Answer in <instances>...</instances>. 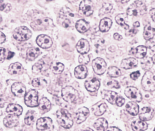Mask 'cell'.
<instances>
[{
  "instance_id": "cell-1",
  "label": "cell",
  "mask_w": 155,
  "mask_h": 131,
  "mask_svg": "<svg viewBox=\"0 0 155 131\" xmlns=\"http://www.w3.org/2000/svg\"><path fill=\"white\" fill-rule=\"evenodd\" d=\"M57 120L60 126L65 128H70L73 124L71 115L65 109L59 110L57 113Z\"/></svg>"
},
{
  "instance_id": "cell-2",
  "label": "cell",
  "mask_w": 155,
  "mask_h": 131,
  "mask_svg": "<svg viewBox=\"0 0 155 131\" xmlns=\"http://www.w3.org/2000/svg\"><path fill=\"white\" fill-rule=\"evenodd\" d=\"M147 11L146 5L140 1H136L130 5L127 10V14L130 16L143 15Z\"/></svg>"
},
{
  "instance_id": "cell-3",
  "label": "cell",
  "mask_w": 155,
  "mask_h": 131,
  "mask_svg": "<svg viewBox=\"0 0 155 131\" xmlns=\"http://www.w3.org/2000/svg\"><path fill=\"white\" fill-rule=\"evenodd\" d=\"M32 32L26 27L21 26L15 29L13 37L18 41H26L31 37Z\"/></svg>"
},
{
  "instance_id": "cell-4",
  "label": "cell",
  "mask_w": 155,
  "mask_h": 131,
  "mask_svg": "<svg viewBox=\"0 0 155 131\" xmlns=\"http://www.w3.org/2000/svg\"><path fill=\"white\" fill-rule=\"evenodd\" d=\"M142 86L145 91L155 90V76L152 72L147 71L145 73L142 79Z\"/></svg>"
},
{
  "instance_id": "cell-5",
  "label": "cell",
  "mask_w": 155,
  "mask_h": 131,
  "mask_svg": "<svg viewBox=\"0 0 155 131\" xmlns=\"http://www.w3.org/2000/svg\"><path fill=\"white\" fill-rule=\"evenodd\" d=\"M62 97L65 101L68 102H73L78 99V92L71 86H67L61 91Z\"/></svg>"
},
{
  "instance_id": "cell-6",
  "label": "cell",
  "mask_w": 155,
  "mask_h": 131,
  "mask_svg": "<svg viewBox=\"0 0 155 131\" xmlns=\"http://www.w3.org/2000/svg\"><path fill=\"white\" fill-rule=\"evenodd\" d=\"M53 24V21L48 18H38L30 24V26L35 31L44 30Z\"/></svg>"
},
{
  "instance_id": "cell-7",
  "label": "cell",
  "mask_w": 155,
  "mask_h": 131,
  "mask_svg": "<svg viewBox=\"0 0 155 131\" xmlns=\"http://www.w3.org/2000/svg\"><path fill=\"white\" fill-rule=\"evenodd\" d=\"M124 94L127 98L134 102H141L142 100V96L140 91L135 87H129L126 88Z\"/></svg>"
},
{
  "instance_id": "cell-8",
  "label": "cell",
  "mask_w": 155,
  "mask_h": 131,
  "mask_svg": "<svg viewBox=\"0 0 155 131\" xmlns=\"http://www.w3.org/2000/svg\"><path fill=\"white\" fill-rule=\"evenodd\" d=\"M92 66L94 72L97 75H103L106 71L107 64L104 60L101 58H97L94 59Z\"/></svg>"
},
{
  "instance_id": "cell-9",
  "label": "cell",
  "mask_w": 155,
  "mask_h": 131,
  "mask_svg": "<svg viewBox=\"0 0 155 131\" xmlns=\"http://www.w3.org/2000/svg\"><path fill=\"white\" fill-rule=\"evenodd\" d=\"M38 93L35 90L29 91L25 96V103L28 107H36L38 105Z\"/></svg>"
},
{
  "instance_id": "cell-10",
  "label": "cell",
  "mask_w": 155,
  "mask_h": 131,
  "mask_svg": "<svg viewBox=\"0 0 155 131\" xmlns=\"http://www.w3.org/2000/svg\"><path fill=\"white\" fill-rule=\"evenodd\" d=\"M80 10L86 16H90L94 12L93 4L91 1H82L79 6Z\"/></svg>"
},
{
  "instance_id": "cell-11",
  "label": "cell",
  "mask_w": 155,
  "mask_h": 131,
  "mask_svg": "<svg viewBox=\"0 0 155 131\" xmlns=\"http://www.w3.org/2000/svg\"><path fill=\"white\" fill-rule=\"evenodd\" d=\"M36 43L39 46L44 49H48L53 44L52 40L51 37L45 34H41L38 37Z\"/></svg>"
},
{
  "instance_id": "cell-12",
  "label": "cell",
  "mask_w": 155,
  "mask_h": 131,
  "mask_svg": "<svg viewBox=\"0 0 155 131\" xmlns=\"http://www.w3.org/2000/svg\"><path fill=\"white\" fill-rule=\"evenodd\" d=\"M52 125V120L48 117H44L39 119L36 123V127L38 130L41 131L48 130Z\"/></svg>"
},
{
  "instance_id": "cell-13",
  "label": "cell",
  "mask_w": 155,
  "mask_h": 131,
  "mask_svg": "<svg viewBox=\"0 0 155 131\" xmlns=\"http://www.w3.org/2000/svg\"><path fill=\"white\" fill-rule=\"evenodd\" d=\"M90 111L86 107H83L79 109L76 112V122L78 124H80L84 122L90 115Z\"/></svg>"
},
{
  "instance_id": "cell-14",
  "label": "cell",
  "mask_w": 155,
  "mask_h": 131,
  "mask_svg": "<svg viewBox=\"0 0 155 131\" xmlns=\"http://www.w3.org/2000/svg\"><path fill=\"white\" fill-rule=\"evenodd\" d=\"M12 93L18 97H22L26 94V88L22 83L16 82L12 85L11 88Z\"/></svg>"
},
{
  "instance_id": "cell-15",
  "label": "cell",
  "mask_w": 155,
  "mask_h": 131,
  "mask_svg": "<svg viewBox=\"0 0 155 131\" xmlns=\"http://www.w3.org/2000/svg\"><path fill=\"white\" fill-rule=\"evenodd\" d=\"M100 86V81L96 78L89 79L85 83V87L87 90L91 92H95L98 90Z\"/></svg>"
},
{
  "instance_id": "cell-16",
  "label": "cell",
  "mask_w": 155,
  "mask_h": 131,
  "mask_svg": "<svg viewBox=\"0 0 155 131\" xmlns=\"http://www.w3.org/2000/svg\"><path fill=\"white\" fill-rule=\"evenodd\" d=\"M154 115V110L149 107H144L142 108L139 114L140 120L146 121L152 119Z\"/></svg>"
},
{
  "instance_id": "cell-17",
  "label": "cell",
  "mask_w": 155,
  "mask_h": 131,
  "mask_svg": "<svg viewBox=\"0 0 155 131\" xmlns=\"http://www.w3.org/2000/svg\"><path fill=\"white\" fill-rule=\"evenodd\" d=\"M77 50L81 55L86 54L90 50V46L88 40L82 39L80 40L76 46Z\"/></svg>"
},
{
  "instance_id": "cell-18",
  "label": "cell",
  "mask_w": 155,
  "mask_h": 131,
  "mask_svg": "<svg viewBox=\"0 0 155 131\" xmlns=\"http://www.w3.org/2000/svg\"><path fill=\"white\" fill-rule=\"evenodd\" d=\"M3 123L7 127L10 128L15 127L19 123V117L14 114H9L4 118Z\"/></svg>"
},
{
  "instance_id": "cell-19",
  "label": "cell",
  "mask_w": 155,
  "mask_h": 131,
  "mask_svg": "<svg viewBox=\"0 0 155 131\" xmlns=\"http://www.w3.org/2000/svg\"><path fill=\"white\" fill-rule=\"evenodd\" d=\"M138 62L134 58H129L123 59L121 64V67L124 69H130L137 67Z\"/></svg>"
},
{
  "instance_id": "cell-20",
  "label": "cell",
  "mask_w": 155,
  "mask_h": 131,
  "mask_svg": "<svg viewBox=\"0 0 155 131\" xmlns=\"http://www.w3.org/2000/svg\"><path fill=\"white\" fill-rule=\"evenodd\" d=\"M103 98L107 100L111 104H116V101L117 97V94L113 91L104 90L102 92Z\"/></svg>"
},
{
  "instance_id": "cell-21",
  "label": "cell",
  "mask_w": 155,
  "mask_h": 131,
  "mask_svg": "<svg viewBox=\"0 0 155 131\" xmlns=\"http://www.w3.org/2000/svg\"><path fill=\"white\" fill-rule=\"evenodd\" d=\"M131 127L134 131H144L148 128V124L145 121L137 120L132 122Z\"/></svg>"
},
{
  "instance_id": "cell-22",
  "label": "cell",
  "mask_w": 155,
  "mask_h": 131,
  "mask_svg": "<svg viewBox=\"0 0 155 131\" xmlns=\"http://www.w3.org/2000/svg\"><path fill=\"white\" fill-rule=\"evenodd\" d=\"M88 70L85 66L80 65L75 69V74L76 78L79 79H84L86 77Z\"/></svg>"
},
{
  "instance_id": "cell-23",
  "label": "cell",
  "mask_w": 155,
  "mask_h": 131,
  "mask_svg": "<svg viewBox=\"0 0 155 131\" xmlns=\"http://www.w3.org/2000/svg\"><path fill=\"white\" fill-rule=\"evenodd\" d=\"M8 71L10 75H20L23 73V67L19 62L14 63L10 65Z\"/></svg>"
},
{
  "instance_id": "cell-24",
  "label": "cell",
  "mask_w": 155,
  "mask_h": 131,
  "mask_svg": "<svg viewBox=\"0 0 155 131\" xmlns=\"http://www.w3.org/2000/svg\"><path fill=\"white\" fill-rule=\"evenodd\" d=\"M76 27L78 31L81 33H84L89 30L91 26L89 22L84 19H81L77 21Z\"/></svg>"
},
{
  "instance_id": "cell-25",
  "label": "cell",
  "mask_w": 155,
  "mask_h": 131,
  "mask_svg": "<svg viewBox=\"0 0 155 131\" xmlns=\"http://www.w3.org/2000/svg\"><path fill=\"white\" fill-rule=\"evenodd\" d=\"M94 126L98 131H105L108 129V122L104 118H99L95 121Z\"/></svg>"
},
{
  "instance_id": "cell-26",
  "label": "cell",
  "mask_w": 155,
  "mask_h": 131,
  "mask_svg": "<svg viewBox=\"0 0 155 131\" xmlns=\"http://www.w3.org/2000/svg\"><path fill=\"white\" fill-rule=\"evenodd\" d=\"M7 111L11 114L19 116L22 113L23 109L20 105L15 104H11L8 105L7 108Z\"/></svg>"
},
{
  "instance_id": "cell-27",
  "label": "cell",
  "mask_w": 155,
  "mask_h": 131,
  "mask_svg": "<svg viewBox=\"0 0 155 131\" xmlns=\"http://www.w3.org/2000/svg\"><path fill=\"white\" fill-rule=\"evenodd\" d=\"M147 51V47L146 46H139L135 49V50H131V53L136 57L142 59L144 58L146 56Z\"/></svg>"
},
{
  "instance_id": "cell-28",
  "label": "cell",
  "mask_w": 155,
  "mask_h": 131,
  "mask_svg": "<svg viewBox=\"0 0 155 131\" xmlns=\"http://www.w3.org/2000/svg\"><path fill=\"white\" fill-rule=\"evenodd\" d=\"M112 21L111 20L108 18H104L100 21L99 29L102 32H108L112 26Z\"/></svg>"
},
{
  "instance_id": "cell-29",
  "label": "cell",
  "mask_w": 155,
  "mask_h": 131,
  "mask_svg": "<svg viewBox=\"0 0 155 131\" xmlns=\"http://www.w3.org/2000/svg\"><path fill=\"white\" fill-rule=\"evenodd\" d=\"M126 110L131 115L135 116L139 112V106L136 102H130L126 105Z\"/></svg>"
},
{
  "instance_id": "cell-30",
  "label": "cell",
  "mask_w": 155,
  "mask_h": 131,
  "mask_svg": "<svg viewBox=\"0 0 155 131\" xmlns=\"http://www.w3.org/2000/svg\"><path fill=\"white\" fill-rule=\"evenodd\" d=\"M39 49L36 47L29 48L27 52V57L29 61H32L38 57L40 55Z\"/></svg>"
},
{
  "instance_id": "cell-31",
  "label": "cell",
  "mask_w": 155,
  "mask_h": 131,
  "mask_svg": "<svg viewBox=\"0 0 155 131\" xmlns=\"http://www.w3.org/2000/svg\"><path fill=\"white\" fill-rule=\"evenodd\" d=\"M155 34V28H152L150 24H148L145 27L143 31V36L146 40H149L154 37Z\"/></svg>"
},
{
  "instance_id": "cell-32",
  "label": "cell",
  "mask_w": 155,
  "mask_h": 131,
  "mask_svg": "<svg viewBox=\"0 0 155 131\" xmlns=\"http://www.w3.org/2000/svg\"><path fill=\"white\" fill-rule=\"evenodd\" d=\"M141 63L142 69L144 70H149L152 68L154 63L151 58L147 56L143 58Z\"/></svg>"
},
{
  "instance_id": "cell-33",
  "label": "cell",
  "mask_w": 155,
  "mask_h": 131,
  "mask_svg": "<svg viewBox=\"0 0 155 131\" xmlns=\"http://www.w3.org/2000/svg\"><path fill=\"white\" fill-rule=\"evenodd\" d=\"M39 107L41 111L47 112L51 107V102L46 98H43L40 101Z\"/></svg>"
},
{
  "instance_id": "cell-34",
  "label": "cell",
  "mask_w": 155,
  "mask_h": 131,
  "mask_svg": "<svg viewBox=\"0 0 155 131\" xmlns=\"http://www.w3.org/2000/svg\"><path fill=\"white\" fill-rule=\"evenodd\" d=\"M36 119V113L33 110H29L25 117V122L28 125H32Z\"/></svg>"
},
{
  "instance_id": "cell-35",
  "label": "cell",
  "mask_w": 155,
  "mask_h": 131,
  "mask_svg": "<svg viewBox=\"0 0 155 131\" xmlns=\"http://www.w3.org/2000/svg\"><path fill=\"white\" fill-rule=\"evenodd\" d=\"M126 15L124 14H118L116 16L115 20L118 24L121 26L126 30H127L129 29V26L127 25L125 22V19L126 18Z\"/></svg>"
},
{
  "instance_id": "cell-36",
  "label": "cell",
  "mask_w": 155,
  "mask_h": 131,
  "mask_svg": "<svg viewBox=\"0 0 155 131\" xmlns=\"http://www.w3.org/2000/svg\"><path fill=\"white\" fill-rule=\"evenodd\" d=\"M113 8V6L112 4L109 3H105L103 4V7L99 11V15L100 16L106 14L110 13Z\"/></svg>"
},
{
  "instance_id": "cell-37",
  "label": "cell",
  "mask_w": 155,
  "mask_h": 131,
  "mask_svg": "<svg viewBox=\"0 0 155 131\" xmlns=\"http://www.w3.org/2000/svg\"><path fill=\"white\" fill-rule=\"evenodd\" d=\"M108 74L110 76L116 78L121 75V71L118 68L116 67H110L108 69Z\"/></svg>"
},
{
  "instance_id": "cell-38",
  "label": "cell",
  "mask_w": 155,
  "mask_h": 131,
  "mask_svg": "<svg viewBox=\"0 0 155 131\" xmlns=\"http://www.w3.org/2000/svg\"><path fill=\"white\" fill-rule=\"evenodd\" d=\"M107 106L105 103H103L99 105L95 110L94 114L96 116H101L103 115L107 109Z\"/></svg>"
},
{
  "instance_id": "cell-39",
  "label": "cell",
  "mask_w": 155,
  "mask_h": 131,
  "mask_svg": "<svg viewBox=\"0 0 155 131\" xmlns=\"http://www.w3.org/2000/svg\"><path fill=\"white\" fill-rule=\"evenodd\" d=\"M11 5L9 3L5 2L4 1H0V11L8 12L11 10Z\"/></svg>"
},
{
  "instance_id": "cell-40",
  "label": "cell",
  "mask_w": 155,
  "mask_h": 131,
  "mask_svg": "<svg viewBox=\"0 0 155 131\" xmlns=\"http://www.w3.org/2000/svg\"><path fill=\"white\" fill-rule=\"evenodd\" d=\"M32 83L33 86L35 88H40L45 86L46 84V82L43 79L37 78V79H34Z\"/></svg>"
},
{
  "instance_id": "cell-41",
  "label": "cell",
  "mask_w": 155,
  "mask_h": 131,
  "mask_svg": "<svg viewBox=\"0 0 155 131\" xmlns=\"http://www.w3.org/2000/svg\"><path fill=\"white\" fill-rule=\"evenodd\" d=\"M64 68L63 64L60 62L58 63L56 65L54 66L53 68V72L55 74H60L63 72Z\"/></svg>"
},
{
  "instance_id": "cell-42",
  "label": "cell",
  "mask_w": 155,
  "mask_h": 131,
  "mask_svg": "<svg viewBox=\"0 0 155 131\" xmlns=\"http://www.w3.org/2000/svg\"><path fill=\"white\" fill-rule=\"evenodd\" d=\"M90 57L89 55L86 54L80 55L79 57V62L82 64H87L90 62Z\"/></svg>"
},
{
  "instance_id": "cell-43",
  "label": "cell",
  "mask_w": 155,
  "mask_h": 131,
  "mask_svg": "<svg viewBox=\"0 0 155 131\" xmlns=\"http://www.w3.org/2000/svg\"><path fill=\"white\" fill-rule=\"evenodd\" d=\"M109 87L111 88H115L118 89L120 88V85H119V83L117 81L115 80H112L110 81L107 84Z\"/></svg>"
},
{
  "instance_id": "cell-44",
  "label": "cell",
  "mask_w": 155,
  "mask_h": 131,
  "mask_svg": "<svg viewBox=\"0 0 155 131\" xmlns=\"http://www.w3.org/2000/svg\"><path fill=\"white\" fill-rule=\"evenodd\" d=\"M125 103V99L122 97H117L116 104L118 107H122Z\"/></svg>"
},
{
  "instance_id": "cell-45",
  "label": "cell",
  "mask_w": 155,
  "mask_h": 131,
  "mask_svg": "<svg viewBox=\"0 0 155 131\" xmlns=\"http://www.w3.org/2000/svg\"><path fill=\"white\" fill-rule=\"evenodd\" d=\"M146 45L150 50L155 51V40L153 41L151 39L148 40L146 43Z\"/></svg>"
},
{
  "instance_id": "cell-46",
  "label": "cell",
  "mask_w": 155,
  "mask_h": 131,
  "mask_svg": "<svg viewBox=\"0 0 155 131\" xmlns=\"http://www.w3.org/2000/svg\"><path fill=\"white\" fill-rule=\"evenodd\" d=\"M140 76V73L139 71L133 72L132 74H130V77L133 80H136L138 79Z\"/></svg>"
},
{
  "instance_id": "cell-47",
  "label": "cell",
  "mask_w": 155,
  "mask_h": 131,
  "mask_svg": "<svg viewBox=\"0 0 155 131\" xmlns=\"http://www.w3.org/2000/svg\"><path fill=\"white\" fill-rule=\"evenodd\" d=\"M6 50L3 47H0V61H3L5 58Z\"/></svg>"
},
{
  "instance_id": "cell-48",
  "label": "cell",
  "mask_w": 155,
  "mask_h": 131,
  "mask_svg": "<svg viewBox=\"0 0 155 131\" xmlns=\"http://www.w3.org/2000/svg\"><path fill=\"white\" fill-rule=\"evenodd\" d=\"M71 23V21L69 19H65L62 23V25L64 27L67 28L70 26Z\"/></svg>"
},
{
  "instance_id": "cell-49",
  "label": "cell",
  "mask_w": 155,
  "mask_h": 131,
  "mask_svg": "<svg viewBox=\"0 0 155 131\" xmlns=\"http://www.w3.org/2000/svg\"><path fill=\"white\" fill-rule=\"evenodd\" d=\"M138 30L135 29V28H132L131 30H130L128 32V35H130V36H134L138 32Z\"/></svg>"
},
{
  "instance_id": "cell-50",
  "label": "cell",
  "mask_w": 155,
  "mask_h": 131,
  "mask_svg": "<svg viewBox=\"0 0 155 131\" xmlns=\"http://www.w3.org/2000/svg\"><path fill=\"white\" fill-rule=\"evenodd\" d=\"M6 40V37L4 34L0 31V44L2 43Z\"/></svg>"
},
{
  "instance_id": "cell-51",
  "label": "cell",
  "mask_w": 155,
  "mask_h": 131,
  "mask_svg": "<svg viewBox=\"0 0 155 131\" xmlns=\"http://www.w3.org/2000/svg\"><path fill=\"white\" fill-rule=\"evenodd\" d=\"M114 38L115 40H120L123 39L122 35H120L119 34L115 33L114 34Z\"/></svg>"
},
{
  "instance_id": "cell-52",
  "label": "cell",
  "mask_w": 155,
  "mask_h": 131,
  "mask_svg": "<svg viewBox=\"0 0 155 131\" xmlns=\"http://www.w3.org/2000/svg\"><path fill=\"white\" fill-rule=\"evenodd\" d=\"M150 16H151L153 21L155 22V8H152V9L150 10Z\"/></svg>"
},
{
  "instance_id": "cell-53",
  "label": "cell",
  "mask_w": 155,
  "mask_h": 131,
  "mask_svg": "<svg viewBox=\"0 0 155 131\" xmlns=\"http://www.w3.org/2000/svg\"><path fill=\"white\" fill-rule=\"evenodd\" d=\"M107 131H122L119 128H117L116 127H110L109 129L107 130Z\"/></svg>"
},
{
  "instance_id": "cell-54",
  "label": "cell",
  "mask_w": 155,
  "mask_h": 131,
  "mask_svg": "<svg viewBox=\"0 0 155 131\" xmlns=\"http://www.w3.org/2000/svg\"><path fill=\"white\" fill-rule=\"evenodd\" d=\"M14 53L12 52H9L8 53V56L7 59H10L12 58L14 56Z\"/></svg>"
},
{
  "instance_id": "cell-55",
  "label": "cell",
  "mask_w": 155,
  "mask_h": 131,
  "mask_svg": "<svg viewBox=\"0 0 155 131\" xmlns=\"http://www.w3.org/2000/svg\"><path fill=\"white\" fill-rule=\"evenodd\" d=\"M133 27H140V23L138 21H136V22H134L133 24Z\"/></svg>"
},
{
  "instance_id": "cell-56",
  "label": "cell",
  "mask_w": 155,
  "mask_h": 131,
  "mask_svg": "<svg viewBox=\"0 0 155 131\" xmlns=\"http://www.w3.org/2000/svg\"><path fill=\"white\" fill-rule=\"evenodd\" d=\"M83 131H94L92 129H91V128H87L86 130H84Z\"/></svg>"
},
{
  "instance_id": "cell-57",
  "label": "cell",
  "mask_w": 155,
  "mask_h": 131,
  "mask_svg": "<svg viewBox=\"0 0 155 131\" xmlns=\"http://www.w3.org/2000/svg\"><path fill=\"white\" fill-rule=\"evenodd\" d=\"M129 1H121V2L122 3H125V2H128Z\"/></svg>"
},
{
  "instance_id": "cell-58",
  "label": "cell",
  "mask_w": 155,
  "mask_h": 131,
  "mask_svg": "<svg viewBox=\"0 0 155 131\" xmlns=\"http://www.w3.org/2000/svg\"><path fill=\"white\" fill-rule=\"evenodd\" d=\"M1 22V18L0 17V22Z\"/></svg>"
}]
</instances>
